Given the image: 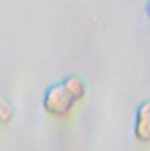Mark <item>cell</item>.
I'll return each instance as SVG.
<instances>
[{
	"label": "cell",
	"instance_id": "cell-4",
	"mask_svg": "<svg viewBox=\"0 0 150 151\" xmlns=\"http://www.w3.org/2000/svg\"><path fill=\"white\" fill-rule=\"evenodd\" d=\"M12 118H14V109H12V106H11L7 100L0 99V125H2V127L11 125V123H12Z\"/></svg>",
	"mask_w": 150,
	"mask_h": 151
},
{
	"label": "cell",
	"instance_id": "cell-1",
	"mask_svg": "<svg viewBox=\"0 0 150 151\" xmlns=\"http://www.w3.org/2000/svg\"><path fill=\"white\" fill-rule=\"evenodd\" d=\"M76 104L78 102L67 93L62 83L50 86L42 97V111L55 119H67L74 113Z\"/></svg>",
	"mask_w": 150,
	"mask_h": 151
},
{
	"label": "cell",
	"instance_id": "cell-3",
	"mask_svg": "<svg viewBox=\"0 0 150 151\" xmlns=\"http://www.w3.org/2000/svg\"><path fill=\"white\" fill-rule=\"evenodd\" d=\"M62 86L67 90V93L74 99L76 102H81V100L85 99V95H87V86H85V83H83L78 76H69V77H66V79L62 81Z\"/></svg>",
	"mask_w": 150,
	"mask_h": 151
},
{
	"label": "cell",
	"instance_id": "cell-2",
	"mask_svg": "<svg viewBox=\"0 0 150 151\" xmlns=\"http://www.w3.org/2000/svg\"><path fill=\"white\" fill-rule=\"evenodd\" d=\"M134 137L141 144H150V100L143 102L134 118Z\"/></svg>",
	"mask_w": 150,
	"mask_h": 151
}]
</instances>
